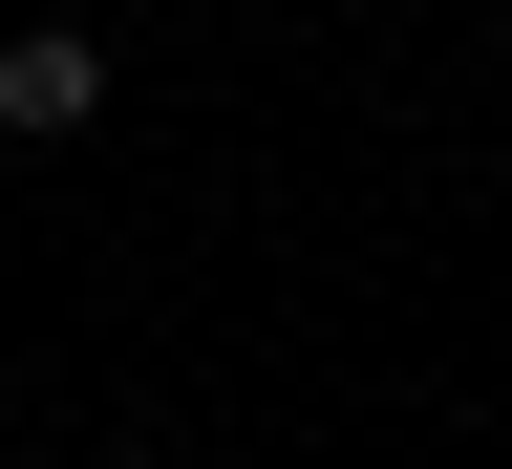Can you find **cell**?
Wrapping results in <instances>:
<instances>
[{
    "label": "cell",
    "mask_w": 512,
    "mask_h": 469,
    "mask_svg": "<svg viewBox=\"0 0 512 469\" xmlns=\"http://www.w3.org/2000/svg\"><path fill=\"white\" fill-rule=\"evenodd\" d=\"M107 107V43L86 22H22V43H0V128H86Z\"/></svg>",
    "instance_id": "6da1fadb"
}]
</instances>
